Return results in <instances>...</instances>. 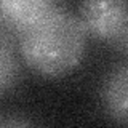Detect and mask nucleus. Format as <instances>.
I'll return each instance as SVG.
<instances>
[{
  "label": "nucleus",
  "instance_id": "1",
  "mask_svg": "<svg viewBox=\"0 0 128 128\" xmlns=\"http://www.w3.org/2000/svg\"><path fill=\"white\" fill-rule=\"evenodd\" d=\"M24 61L48 77L62 75L80 62L85 51V30L75 16L51 8L21 29Z\"/></svg>",
  "mask_w": 128,
  "mask_h": 128
},
{
  "label": "nucleus",
  "instance_id": "2",
  "mask_svg": "<svg viewBox=\"0 0 128 128\" xmlns=\"http://www.w3.org/2000/svg\"><path fill=\"white\" fill-rule=\"evenodd\" d=\"M83 30L126 50V6L123 0H85L80 6Z\"/></svg>",
  "mask_w": 128,
  "mask_h": 128
},
{
  "label": "nucleus",
  "instance_id": "3",
  "mask_svg": "<svg viewBox=\"0 0 128 128\" xmlns=\"http://www.w3.org/2000/svg\"><path fill=\"white\" fill-rule=\"evenodd\" d=\"M51 8H54L53 0H0V18L24 29Z\"/></svg>",
  "mask_w": 128,
  "mask_h": 128
},
{
  "label": "nucleus",
  "instance_id": "4",
  "mask_svg": "<svg viewBox=\"0 0 128 128\" xmlns=\"http://www.w3.org/2000/svg\"><path fill=\"white\" fill-rule=\"evenodd\" d=\"M128 70L126 66L118 67L110 75L106 85V102L114 118L125 123L128 120L126 104H128Z\"/></svg>",
  "mask_w": 128,
  "mask_h": 128
},
{
  "label": "nucleus",
  "instance_id": "5",
  "mask_svg": "<svg viewBox=\"0 0 128 128\" xmlns=\"http://www.w3.org/2000/svg\"><path fill=\"white\" fill-rule=\"evenodd\" d=\"M16 72H18V67L10 48L0 43V91L13 83Z\"/></svg>",
  "mask_w": 128,
  "mask_h": 128
},
{
  "label": "nucleus",
  "instance_id": "6",
  "mask_svg": "<svg viewBox=\"0 0 128 128\" xmlns=\"http://www.w3.org/2000/svg\"><path fill=\"white\" fill-rule=\"evenodd\" d=\"M30 122H27V120H0V126H24V125H29Z\"/></svg>",
  "mask_w": 128,
  "mask_h": 128
}]
</instances>
